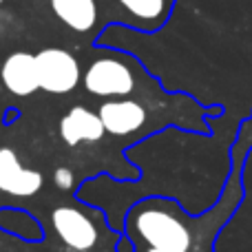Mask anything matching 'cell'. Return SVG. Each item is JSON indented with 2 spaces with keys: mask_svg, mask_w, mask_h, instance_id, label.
Segmentation results:
<instances>
[{
  "mask_svg": "<svg viewBox=\"0 0 252 252\" xmlns=\"http://www.w3.org/2000/svg\"><path fill=\"white\" fill-rule=\"evenodd\" d=\"M128 235L146 250L204 252L192 217L168 199H148L135 206L128 217Z\"/></svg>",
  "mask_w": 252,
  "mask_h": 252,
  "instance_id": "1",
  "label": "cell"
},
{
  "mask_svg": "<svg viewBox=\"0 0 252 252\" xmlns=\"http://www.w3.org/2000/svg\"><path fill=\"white\" fill-rule=\"evenodd\" d=\"M139 73L142 69L122 53H102L87 66V71H82V82L91 95L113 100L128 97L137 91Z\"/></svg>",
  "mask_w": 252,
  "mask_h": 252,
  "instance_id": "2",
  "label": "cell"
},
{
  "mask_svg": "<svg viewBox=\"0 0 252 252\" xmlns=\"http://www.w3.org/2000/svg\"><path fill=\"white\" fill-rule=\"evenodd\" d=\"M104 130L113 137H135L146 130H153V106L144 100L128 97H113L104 100L97 109Z\"/></svg>",
  "mask_w": 252,
  "mask_h": 252,
  "instance_id": "3",
  "label": "cell"
},
{
  "mask_svg": "<svg viewBox=\"0 0 252 252\" xmlns=\"http://www.w3.org/2000/svg\"><path fill=\"white\" fill-rule=\"evenodd\" d=\"M40 89L53 95L71 93L82 80V66L71 51L60 47H49L35 53Z\"/></svg>",
  "mask_w": 252,
  "mask_h": 252,
  "instance_id": "4",
  "label": "cell"
},
{
  "mask_svg": "<svg viewBox=\"0 0 252 252\" xmlns=\"http://www.w3.org/2000/svg\"><path fill=\"white\" fill-rule=\"evenodd\" d=\"M51 228L69 250L89 252L100 241V226L78 206H58L51 210Z\"/></svg>",
  "mask_w": 252,
  "mask_h": 252,
  "instance_id": "5",
  "label": "cell"
},
{
  "mask_svg": "<svg viewBox=\"0 0 252 252\" xmlns=\"http://www.w3.org/2000/svg\"><path fill=\"white\" fill-rule=\"evenodd\" d=\"M42 173L22 166L11 148H0V190L11 197H33L42 188Z\"/></svg>",
  "mask_w": 252,
  "mask_h": 252,
  "instance_id": "6",
  "label": "cell"
},
{
  "mask_svg": "<svg viewBox=\"0 0 252 252\" xmlns=\"http://www.w3.org/2000/svg\"><path fill=\"white\" fill-rule=\"evenodd\" d=\"M0 80L4 89L16 97H29L40 89L35 56L29 51H13L0 66Z\"/></svg>",
  "mask_w": 252,
  "mask_h": 252,
  "instance_id": "7",
  "label": "cell"
},
{
  "mask_svg": "<svg viewBox=\"0 0 252 252\" xmlns=\"http://www.w3.org/2000/svg\"><path fill=\"white\" fill-rule=\"evenodd\" d=\"M122 22L142 31H157L175 7V0H113Z\"/></svg>",
  "mask_w": 252,
  "mask_h": 252,
  "instance_id": "8",
  "label": "cell"
},
{
  "mask_svg": "<svg viewBox=\"0 0 252 252\" xmlns=\"http://www.w3.org/2000/svg\"><path fill=\"white\" fill-rule=\"evenodd\" d=\"M104 124H102L97 111H89L84 106H73L69 113L60 120V137L69 146L78 144H95L104 137Z\"/></svg>",
  "mask_w": 252,
  "mask_h": 252,
  "instance_id": "9",
  "label": "cell"
},
{
  "mask_svg": "<svg viewBox=\"0 0 252 252\" xmlns=\"http://www.w3.org/2000/svg\"><path fill=\"white\" fill-rule=\"evenodd\" d=\"M51 11L64 27L75 33H87L97 25V2L95 0H49Z\"/></svg>",
  "mask_w": 252,
  "mask_h": 252,
  "instance_id": "10",
  "label": "cell"
},
{
  "mask_svg": "<svg viewBox=\"0 0 252 252\" xmlns=\"http://www.w3.org/2000/svg\"><path fill=\"white\" fill-rule=\"evenodd\" d=\"M53 184L64 192L73 190L75 188V173L69 168V166H60V168H56V173H53Z\"/></svg>",
  "mask_w": 252,
  "mask_h": 252,
  "instance_id": "11",
  "label": "cell"
},
{
  "mask_svg": "<svg viewBox=\"0 0 252 252\" xmlns=\"http://www.w3.org/2000/svg\"><path fill=\"white\" fill-rule=\"evenodd\" d=\"M2 2H4V0H0V4H2Z\"/></svg>",
  "mask_w": 252,
  "mask_h": 252,
  "instance_id": "12",
  "label": "cell"
}]
</instances>
